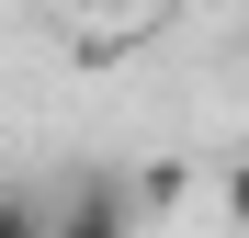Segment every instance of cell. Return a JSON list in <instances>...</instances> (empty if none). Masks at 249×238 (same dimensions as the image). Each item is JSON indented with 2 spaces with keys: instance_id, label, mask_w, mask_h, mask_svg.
Listing matches in <instances>:
<instances>
[{
  "instance_id": "6da1fadb",
  "label": "cell",
  "mask_w": 249,
  "mask_h": 238,
  "mask_svg": "<svg viewBox=\"0 0 249 238\" xmlns=\"http://www.w3.org/2000/svg\"><path fill=\"white\" fill-rule=\"evenodd\" d=\"M46 238H124V193H102V182H91L68 216H46Z\"/></svg>"
},
{
  "instance_id": "7a4b0ae2",
  "label": "cell",
  "mask_w": 249,
  "mask_h": 238,
  "mask_svg": "<svg viewBox=\"0 0 249 238\" xmlns=\"http://www.w3.org/2000/svg\"><path fill=\"white\" fill-rule=\"evenodd\" d=\"M0 238H46V216L34 204H0Z\"/></svg>"
},
{
  "instance_id": "3957f363",
  "label": "cell",
  "mask_w": 249,
  "mask_h": 238,
  "mask_svg": "<svg viewBox=\"0 0 249 238\" xmlns=\"http://www.w3.org/2000/svg\"><path fill=\"white\" fill-rule=\"evenodd\" d=\"M227 216L249 227V159H238V170H227Z\"/></svg>"
},
{
  "instance_id": "277c9868",
  "label": "cell",
  "mask_w": 249,
  "mask_h": 238,
  "mask_svg": "<svg viewBox=\"0 0 249 238\" xmlns=\"http://www.w3.org/2000/svg\"><path fill=\"white\" fill-rule=\"evenodd\" d=\"M91 12H113V0H91Z\"/></svg>"
}]
</instances>
